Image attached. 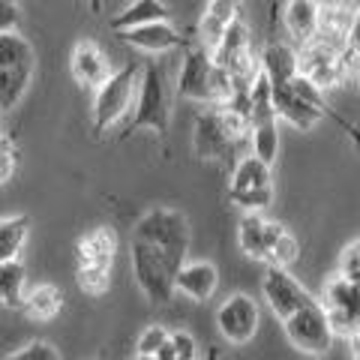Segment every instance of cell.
Returning a JSON list of instances; mask_svg holds the SVG:
<instances>
[{
  "mask_svg": "<svg viewBox=\"0 0 360 360\" xmlns=\"http://www.w3.org/2000/svg\"><path fill=\"white\" fill-rule=\"evenodd\" d=\"M37 75V51L21 33H0V108L13 111Z\"/></svg>",
  "mask_w": 360,
  "mask_h": 360,
  "instance_id": "cell-1",
  "label": "cell"
},
{
  "mask_svg": "<svg viewBox=\"0 0 360 360\" xmlns=\"http://www.w3.org/2000/svg\"><path fill=\"white\" fill-rule=\"evenodd\" d=\"M193 148L198 160L210 162H231V168L238 165L243 156L252 153V135L250 139H234L225 127L222 108L210 105L195 117V132H193Z\"/></svg>",
  "mask_w": 360,
  "mask_h": 360,
  "instance_id": "cell-2",
  "label": "cell"
},
{
  "mask_svg": "<svg viewBox=\"0 0 360 360\" xmlns=\"http://www.w3.org/2000/svg\"><path fill=\"white\" fill-rule=\"evenodd\" d=\"M135 240L153 243L156 250H162L174 264L184 267L189 255V222L180 210L174 207H153L135 222L132 229Z\"/></svg>",
  "mask_w": 360,
  "mask_h": 360,
  "instance_id": "cell-3",
  "label": "cell"
},
{
  "mask_svg": "<svg viewBox=\"0 0 360 360\" xmlns=\"http://www.w3.org/2000/svg\"><path fill=\"white\" fill-rule=\"evenodd\" d=\"M129 255H132V274L135 283L144 291V297L150 303H168L172 295L177 291V274L180 264H174L162 250H156L153 243L135 240L129 243Z\"/></svg>",
  "mask_w": 360,
  "mask_h": 360,
  "instance_id": "cell-4",
  "label": "cell"
},
{
  "mask_svg": "<svg viewBox=\"0 0 360 360\" xmlns=\"http://www.w3.org/2000/svg\"><path fill=\"white\" fill-rule=\"evenodd\" d=\"M354 66H357V58L352 51L333 49V45L321 42V39H312L307 45H300V51H297L300 75L307 78V82H312L319 90L340 87L345 78L354 75Z\"/></svg>",
  "mask_w": 360,
  "mask_h": 360,
  "instance_id": "cell-5",
  "label": "cell"
},
{
  "mask_svg": "<svg viewBox=\"0 0 360 360\" xmlns=\"http://www.w3.org/2000/svg\"><path fill=\"white\" fill-rule=\"evenodd\" d=\"M168 120H172V108H168V94L162 82V70L153 60L141 70V87L135 96V115L123 127V139L139 129H150L156 135L168 132Z\"/></svg>",
  "mask_w": 360,
  "mask_h": 360,
  "instance_id": "cell-6",
  "label": "cell"
},
{
  "mask_svg": "<svg viewBox=\"0 0 360 360\" xmlns=\"http://www.w3.org/2000/svg\"><path fill=\"white\" fill-rule=\"evenodd\" d=\"M139 87H141L139 63L120 66L94 96V132H105L115 127L117 120L127 117V111L132 108V96Z\"/></svg>",
  "mask_w": 360,
  "mask_h": 360,
  "instance_id": "cell-7",
  "label": "cell"
},
{
  "mask_svg": "<svg viewBox=\"0 0 360 360\" xmlns=\"http://www.w3.org/2000/svg\"><path fill=\"white\" fill-rule=\"evenodd\" d=\"M283 330L288 336V342L303 354L321 357L330 352V345L336 340L333 324L328 319V309H324L321 300L307 303L300 312H295L288 321H283Z\"/></svg>",
  "mask_w": 360,
  "mask_h": 360,
  "instance_id": "cell-8",
  "label": "cell"
},
{
  "mask_svg": "<svg viewBox=\"0 0 360 360\" xmlns=\"http://www.w3.org/2000/svg\"><path fill=\"white\" fill-rule=\"evenodd\" d=\"M321 303L328 309V319L333 324L336 336L354 340L360 336V285L348 283L345 276L333 274L321 288Z\"/></svg>",
  "mask_w": 360,
  "mask_h": 360,
  "instance_id": "cell-9",
  "label": "cell"
},
{
  "mask_svg": "<svg viewBox=\"0 0 360 360\" xmlns=\"http://www.w3.org/2000/svg\"><path fill=\"white\" fill-rule=\"evenodd\" d=\"M213 78H217L213 54L193 45V49H186V54H184V66H180V75H177V96L189 99V103H205L207 108L217 105Z\"/></svg>",
  "mask_w": 360,
  "mask_h": 360,
  "instance_id": "cell-10",
  "label": "cell"
},
{
  "mask_svg": "<svg viewBox=\"0 0 360 360\" xmlns=\"http://www.w3.org/2000/svg\"><path fill=\"white\" fill-rule=\"evenodd\" d=\"M262 291H264L270 312H274L279 321H288L295 312H300L307 303L315 300L285 267H267L264 279H262Z\"/></svg>",
  "mask_w": 360,
  "mask_h": 360,
  "instance_id": "cell-11",
  "label": "cell"
},
{
  "mask_svg": "<svg viewBox=\"0 0 360 360\" xmlns=\"http://www.w3.org/2000/svg\"><path fill=\"white\" fill-rule=\"evenodd\" d=\"M258 321H262V309L258 303L238 291V295L225 297V303L217 309V328L222 333V340H229L231 345H246L258 330Z\"/></svg>",
  "mask_w": 360,
  "mask_h": 360,
  "instance_id": "cell-12",
  "label": "cell"
},
{
  "mask_svg": "<svg viewBox=\"0 0 360 360\" xmlns=\"http://www.w3.org/2000/svg\"><path fill=\"white\" fill-rule=\"evenodd\" d=\"M70 72H72V78H75V82L82 84V87H94V90H99L111 75H115L108 54L99 49L96 39H78V42L72 45Z\"/></svg>",
  "mask_w": 360,
  "mask_h": 360,
  "instance_id": "cell-13",
  "label": "cell"
},
{
  "mask_svg": "<svg viewBox=\"0 0 360 360\" xmlns=\"http://www.w3.org/2000/svg\"><path fill=\"white\" fill-rule=\"evenodd\" d=\"M360 9L348 0H328L321 4V18H319V37L321 42L333 45V49L348 51V33H352Z\"/></svg>",
  "mask_w": 360,
  "mask_h": 360,
  "instance_id": "cell-14",
  "label": "cell"
},
{
  "mask_svg": "<svg viewBox=\"0 0 360 360\" xmlns=\"http://www.w3.org/2000/svg\"><path fill=\"white\" fill-rule=\"evenodd\" d=\"M117 37L132 45V49H141V51H150V54H162V51H172V49H184L186 37L177 33L168 21H156V25H144V27H135V30H123Z\"/></svg>",
  "mask_w": 360,
  "mask_h": 360,
  "instance_id": "cell-15",
  "label": "cell"
},
{
  "mask_svg": "<svg viewBox=\"0 0 360 360\" xmlns=\"http://www.w3.org/2000/svg\"><path fill=\"white\" fill-rule=\"evenodd\" d=\"M219 288V270L210 262H186L177 274V291L186 295L189 300L205 303L217 295Z\"/></svg>",
  "mask_w": 360,
  "mask_h": 360,
  "instance_id": "cell-16",
  "label": "cell"
},
{
  "mask_svg": "<svg viewBox=\"0 0 360 360\" xmlns=\"http://www.w3.org/2000/svg\"><path fill=\"white\" fill-rule=\"evenodd\" d=\"M285 30L297 45H307L319 37V18H321V0H285Z\"/></svg>",
  "mask_w": 360,
  "mask_h": 360,
  "instance_id": "cell-17",
  "label": "cell"
},
{
  "mask_svg": "<svg viewBox=\"0 0 360 360\" xmlns=\"http://www.w3.org/2000/svg\"><path fill=\"white\" fill-rule=\"evenodd\" d=\"M75 252H78V264L111 267V262H115V252H117V234H115V229L99 225V229L84 234V238H78Z\"/></svg>",
  "mask_w": 360,
  "mask_h": 360,
  "instance_id": "cell-18",
  "label": "cell"
},
{
  "mask_svg": "<svg viewBox=\"0 0 360 360\" xmlns=\"http://www.w3.org/2000/svg\"><path fill=\"white\" fill-rule=\"evenodd\" d=\"M262 66H264V75L270 78V84H274V87L291 84L300 75V70H297V51L291 49V45H285V42L264 45Z\"/></svg>",
  "mask_w": 360,
  "mask_h": 360,
  "instance_id": "cell-19",
  "label": "cell"
},
{
  "mask_svg": "<svg viewBox=\"0 0 360 360\" xmlns=\"http://www.w3.org/2000/svg\"><path fill=\"white\" fill-rule=\"evenodd\" d=\"M255 189H274V172L264 160L250 153L231 168L229 193H255Z\"/></svg>",
  "mask_w": 360,
  "mask_h": 360,
  "instance_id": "cell-20",
  "label": "cell"
},
{
  "mask_svg": "<svg viewBox=\"0 0 360 360\" xmlns=\"http://www.w3.org/2000/svg\"><path fill=\"white\" fill-rule=\"evenodd\" d=\"M168 6L162 0H132V4L111 18V27L117 33L123 30H135V27H144V25H156V21H168Z\"/></svg>",
  "mask_w": 360,
  "mask_h": 360,
  "instance_id": "cell-21",
  "label": "cell"
},
{
  "mask_svg": "<svg viewBox=\"0 0 360 360\" xmlns=\"http://www.w3.org/2000/svg\"><path fill=\"white\" fill-rule=\"evenodd\" d=\"M267 225L270 219H264L262 213H243V219L238 225L240 252L264 264H267Z\"/></svg>",
  "mask_w": 360,
  "mask_h": 360,
  "instance_id": "cell-22",
  "label": "cell"
},
{
  "mask_svg": "<svg viewBox=\"0 0 360 360\" xmlns=\"http://www.w3.org/2000/svg\"><path fill=\"white\" fill-rule=\"evenodd\" d=\"M60 307H63V291L58 285H51V283H42V285L27 291L25 309L21 312L33 321H51L54 315L60 312Z\"/></svg>",
  "mask_w": 360,
  "mask_h": 360,
  "instance_id": "cell-23",
  "label": "cell"
},
{
  "mask_svg": "<svg viewBox=\"0 0 360 360\" xmlns=\"http://www.w3.org/2000/svg\"><path fill=\"white\" fill-rule=\"evenodd\" d=\"M25 264L18 262H0V300L6 309H25Z\"/></svg>",
  "mask_w": 360,
  "mask_h": 360,
  "instance_id": "cell-24",
  "label": "cell"
},
{
  "mask_svg": "<svg viewBox=\"0 0 360 360\" xmlns=\"http://www.w3.org/2000/svg\"><path fill=\"white\" fill-rule=\"evenodd\" d=\"M27 234H30V217H25V213L4 217V222H0V262H15Z\"/></svg>",
  "mask_w": 360,
  "mask_h": 360,
  "instance_id": "cell-25",
  "label": "cell"
},
{
  "mask_svg": "<svg viewBox=\"0 0 360 360\" xmlns=\"http://www.w3.org/2000/svg\"><path fill=\"white\" fill-rule=\"evenodd\" d=\"M252 45H250V30H246V25H243V18L238 15L229 25V30H225V39H222V45H219V51L213 54V63L217 66H229V63H234L240 58L243 51H250Z\"/></svg>",
  "mask_w": 360,
  "mask_h": 360,
  "instance_id": "cell-26",
  "label": "cell"
},
{
  "mask_svg": "<svg viewBox=\"0 0 360 360\" xmlns=\"http://www.w3.org/2000/svg\"><path fill=\"white\" fill-rule=\"evenodd\" d=\"M252 153L258 160H264L267 165L276 162V153H279V117H270L262 120L252 127Z\"/></svg>",
  "mask_w": 360,
  "mask_h": 360,
  "instance_id": "cell-27",
  "label": "cell"
},
{
  "mask_svg": "<svg viewBox=\"0 0 360 360\" xmlns=\"http://www.w3.org/2000/svg\"><path fill=\"white\" fill-rule=\"evenodd\" d=\"M75 279H78V288L90 297H99L111 288V267L103 264H78L75 270Z\"/></svg>",
  "mask_w": 360,
  "mask_h": 360,
  "instance_id": "cell-28",
  "label": "cell"
},
{
  "mask_svg": "<svg viewBox=\"0 0 360 360\" xmlns=\"http://www.w3.org/2000/svg\"><path fill=\"white\" fill-rule=\"evenodd\" d=\"M172 333L174 330H168L165 324H148V328L141 330L139 342H135V357H156L172 342Z\"/></svg>",
  "mask_w": 360,
  "mask_h": 360,
  "instance_id": "cell-29",
  "label": "cell"
},
{
  "mask_svg": "<svg viewBox=\"0 0 360 360\" xmlns=\"http://www.w3.org/2000/svg\"><path fill=\"white\" fill-rule=\"evenodd\" d=\"M156 357H162V360H201L198 357V342L189 330H174L172 342H168Z\"/></svg>",
  "mask_w": 360,
  "mask_h": 360,
  "instance_id": "cell-30",
  "label": "cell"
},
{
  "mask_svg": "<svg viewBox=\"0 0 360 360\" xmlns=\"http://www.w3.org/2000/svg\"><path fill=\"white\" fill-rule=\"evenodd\" d=\"M297 255H300V243H297V238L291 234L288 229L279 234V240L270 246V255H267V267H291L297 262Z\"/></svg>",
  "mask_w": 360,
  "mask_h": 360,
  "instance_id": "cell-31",
  "label": "cell"
},
{
  "mask_svg": "<svg viewBox=\"0 0 360 360\" xmlns=\"http://www.w3.org/2000/svg\"><path fill=\"white\" fill-rule=\"evenodd\" d=\"M4 360H60V352L51 342L37 340V342H27V345L15 348V352L6 354Z\"/></svg>",
  "mask_w": 360,
  "mask_h": 360,
  "instance_id": "cell-32",
  "label": "cell"
},
{
  "mask_svg": "<svg viewBox=\"0 0 360 360\" xmlns=\"http://www.w3.org/2000/svg\"><path fill=\"white\" fill-rule=\"evenodd\" d=\"M231 205L243 207L246 213H262L274 201V189H255V193H229Z\"/></svg>",
  "mask_w": 360,
  "mask_h": 360,
  "instance_id": "cell-33",
  "label": "cell"
},
{
  "mask_svg": "<svg viewBox=\"0 0 360 360\" xmlns=\"http://www.w3.org/2000/svg\"><path fill=\"white\" fill-rule=\"evenodd\" d=\"M340 276H345L348 283H357L360 285V240H352L340 252Z\"/></svg>",
  "mask_w": 360,
  "mask_h": 360,
  "instance_id": "cell-34",
  "label": "cell"
},
{
  "mask_svg": "<svg viewBox=\"0 0 360 360\" xmlns=\"http://www.w3.org/2000/svg\"><path fill=\"white\" fill-rule=\"evenodd\" d=\"M0 180H4V184H9V180H13V174H15V162H18V150H15V144L9 141V135H4V139H0Z\"/></svg>",
  "mask_w": 360,
  "mask_h": 360,
  "instance_id": "cell-35",
  "label": "cell"
},
{
  "mask_svg": "<svg viewBox=\"0 0 360 360\" xmlns=\"http://www.w3.org/2000/svg\"><path fill=\"white\" fill-rule=\"evenodd\" d=\"M238 6H240V0H207L205 13L213 15V18H219V21H225V25H231V21L238 18Z\"/></svg>",
  "mask_w": 360,
  "mask_h": 360,
  "instance_id": "cell-36",
  "label": "cell"
},
{
  "mask_svg": "<svg viewBox=\"0 0 360 360\" xmlns=\"http://www.w3.org/2000/svg\"><path fill=\"white\" fill-rule=\"evenodd\" d=\"M21 13L15 0H0V33H18Z\"/></svg>",
  "mask_w": 360,
  "mask_h": 360,
  "instance_id": "cell-37",
  "label": "cell"
},
{
  "mask_svg": "<svg viewBox=\"0 0 360 360\" xmlns=\"http://www.w3.org/2000/svg\"><path fill=\"white\" fill-rule=\"evenodd\" d=\"M348 51H352L354 58L360 60V13H357V21H354L352 33H348Z\"/></svg>",
  "mask_w": 360,
  "mask_h": 360,
  "instance_id": "cell-38",
  "label": "cell"
},
{
  "mask_svg": "<svg viewBox=\"0 0 360 360\" xmlns=\"http://www.w3.org/2000/svg\"><path fill=\"white\" fill-rule=\"evenodd\" d=\"M348 342H352V360H360V336H354Z\"/></svg>",
  "mask_w": 360,
  "mask_h": 360,
  "instance_id": "cell-39",
  "label": "cell"
},
{
  "mask_svg": "<svg viewBox=\"0 0 360 360\" xmlns=\"http://www.w3.org/2000/svg\"><path fill=\"white\" fill-rule=\"evenodd\" d=\"M352 78H354V84H357V90H360V60H357V66H354V75H352Z\"/></svg>",
  "mask_w": 360,
  "mask_h": 360,
  "instance_id": "cell-40",
  "label": "cell"
},
{
  "mask_svg": "<svg viewBox=\"0 0 360 360\" xmlns=\"http://www.w3.org/2000/svg\"><path fill=\"white\" fill-rule=\"evenodd\" d=\"M205 360H219V352H210V354H207Z\"/></svg>",
  "mask_w": 360,
  "mask_h": 360,
  "instance_id": "cell-41",
  "label": "cell"
},
{
  "mask_svg": "<svg viewBox=\"0 0 360 360\" xmlns=\"http://www.w3.org/2000/svg\"><path fill=\"white\" fill-rule=\"evenodd\" d=\"M90 6H94V9H99V0H90Z\"/></svg>",
  "mask_w": 360,
  "mask_h": 360,
  "instance_id": "cell-42",
  "label": "cell"
}]
</instances>
